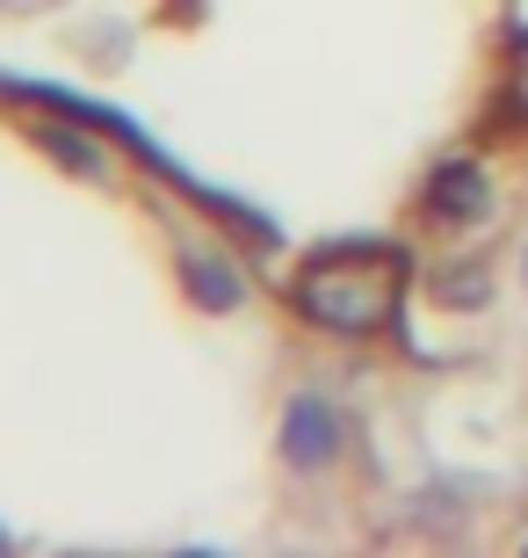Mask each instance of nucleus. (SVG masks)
<instances>
[{"label": "nucleus", "mask_w": 528, "mask_h": 558, "mask_svg": "<svg viewBox=\"0 0 528 558\" xmlns=\"http://www.w3.org/2000/svg\"><path fill=\"white\" fill-rule=\"evenodd\" d=\"M398 283H406L398 247H341V254H319L297 276V312H305L311 327L369 333L398 312Z\"/></svg>", "instance_id": "f257e3e1"}, {"label": "nucleus", "mask_w": 528, "mask_h": 558, "mask_svg": "<svg viewBox=\"0 0 528 558\" xmlns=\"http://www.w3.org/2000/svg\"><path fill=\"white\" fill-rule=\"evenodd\" d=\"M333 450H341V421H333V407L311 399V392H297L290 414H283V457L297 464V472H319Z\"/></svg>", "instance_id": "f03ea898"}, {"label": "nucleus", "mask_w": 528, "mask_h": 558, "mask_svg": "<svg viewBox=\"0 0 528 558\" xmlns=\"http://www.w3.org/2000/svg\"><path fill=\"white\" fill-rule=\"evenodd\" d=\"M427 210H434V218H478V210H486V174H478V167H442V174H434V189H427Z\"/></svg>", "instance_id": "7ed1b4c3"}, {"label": "nucleus", "mask_w": 528, "mask_h": 558, "mask_svg": "<svg viewBox=\"0 0 528 558\" xmlns=\"http://www.w3.org/2000/svg\"><path fill=\"white\" fill-rule=\"evenodd\" d=\"M182 269H188V290H196V305H218V312L240 305V276L224 269V262H210V254H188Z\"/></svg>", "instance_id": "20e7f679"}, {"label": "nucleus", "mask_w": 528, "mask_h": 558, "mask_svg": "<svg viewBox=\"0 0 528 558\" xmlns=\"http://www.w3.org/2000/svg\"><path fill=\"white\" fill-rule=\"evenodd\" d=\"M44 145H51V153H59L65 167H73V174H102V153H95V145L81 138V131H65V124H44Z\"/></svg>", "instance_id": "39448f33"}, {"label": "nucleus", "mask_w": 528, "mask_h": 558, "mask_svg": "<svg viewBox=\"0 0 528 558\" xmlns=\"http://www.w3.org/2000/svg\"><path fill=\"white\" fill-rule=\"evenodd\" d=\"M514 95H521V109H528V44H521V87H514Z\"/></svg>", "instance_id": "423d86ee"}]
</instances>
